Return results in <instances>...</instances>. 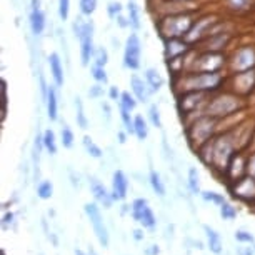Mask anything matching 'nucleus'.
Returning a JSON list of instances; mask_svg holds the SVG:
<instances>
[{
	"label": "nucleus",
	"instance_id": "f257e3e1",
	"mask_svg": "<svg viewBox=\"0 0 255 255\" xmlns=\"http://www.w3.org/2000/svg\"><path fill=\"white\" fill-rule=\"evenodd\" d=\"M224 84L220 72H194L182 79V92H214Z\"/></svg>",
	"mask_w": 255,
	"mask_h": 255
},
{
	"label": "nucleus",
	"instance_id": "f03ea898",
	"mask_svg": "<svg viewBox=\"0 0 255 255\" xmlns=\"http://www.w3.org/2000/svg\"><path fill=\"white\" fill-rule=\"evenodd\" d=\"M195 20L189 13H177V15H170L162 18L158 23V30H160L162 37L168 40V38H182L187 37L190 28L194 27Z\"/></svg>",
	"mask_w": 255,
	"mask_h": 255
},
{
	"label": "nucleus",
	"instance_id": "7ed1b4c3",
	"mask_svg": "<svg viewBox=\"0 0 255 255\" xmlns=\"http://www.w3.org/2000/svg\"><path fill=\"white\" fill-rule=\"evenodd\" d=\"M74 32L75 37L80 40V60L82 65H89L90 60H94L95 47H94V23L87 20L84 22L82 18H77L74 22Z\"/></svg>",
	"mask_w": 255,
	"mask_h": 255
},
{
	"label": "nucleus",
	"instance_id": "20e7f679",
	"mask_svg": "<svg viewBox=\"0 0 255 255\" xmlns=\"http://www.w3.org/2000/svg\"><path fill=\"white\" fill-rule=\"evenodd\" d=\"M235 153H237L235 152V142L230 138V135H222L219 138H214L210 165L220 170L222 174H225L229 168V163L234 158Z\"/></svg>",
	"mask_w": 255,
	"mask_h": 255
},
{
	"label": "nucleus",
	"instance_id": "39448f33",
	"mask_svg": "<svg viewBox=\"0 0 255 255\" xmlns=\"http://www.w3.org/2000/svg\"><path fill=\"white\" fill-rule=\"evenodd\" d=\"M240 107H242V100H240L239 95L222 94L219 97L209 100L204 114L210 115L214 119H222V117H229V115H234Z\"/></svg>",
	"mask_w": 255,
	"mask_h": 255
},
{
	"label": "nucleus",
	"instance_id": "423d86ee",
	"mask_svg": "<svg viewBox=\"0 0 255 255\" xmlns=\"http://www.w3.org/2000/svg\"><path fill=\"white\" fill-rule=\"evenodd\" d=\"M217 130V119L210 117V115H202L194 122L192 127H189V142L194 148H199L207 143Z\"/></svg>",
	"mask_w": 255,
	"mask_h": 255
},
{
	"label": "nucleus",
	"instance_id": "0eeeda50",
	"mask_svg": "<svg viewBox=\"0 0 255 255\" xmlns=\"http://www.w3.org/2000/svg\"><path fill=\"white\" fill-rule=\"evenodd\" d=\"M140 57H142V44L140 38L135 32L130 33L125 40L124 49V65L128 70H138L140 69Z\"/></svg>",
	"mask_w": 255,
	"mask_h": 255
},
{
	"label": "nucleus",
	"instance_id": "6e6552de",
	"mask_svg": "<svg viewBox=\"0 0 255 255\" xmlns=\"http://www.w3.org/2000/svg\"><path fill=\"white\" fill-rule=\"evenodd\" d=\"M84 210H85V214H87L90 224H92V227H94L95 237L99 239V242L104 249H107L109 242H110V237H109L107 227H105V224H104L102 214H100V209L97 207V204H85Z\"/></svg>",
	"mask_w": 255,
	"mask_h": 255
},
{
	"label": "nucleus",
	"instance_id": "1a4fd4ad",
	"mask_svg": "<svg viewBox=\"0 0 255 255\" xmlns=\"http://www.w3.org/2000/svg\"><path fill=\"white\" fill-rule=\"evenodd\" d=\"M232 189L234 197L247 202V204H254L255 202V177L252 175H244L242 179H239L237 182H234Z\"/></svg>",
	"mask_w": 255,
	"mask_h": 255
},
{
	"label": "nucleus",
	"instance_id": "9d476101",
	"mask_svg": "<svg viewBox=\"0 0 255 255\" xmlns=\"http://www.w3.org/2000/svg\"><path fill=\"white\" fill-rule=\"evenodd\" d=\"M230 67H232V70L235 72V74L252 70L255 67V50L252 49V47L239 49L234 54L232 60H230Z\"/></svg>",
	"mask_w": 255,
	"mask_h": 255
},
{
	"label": "nucleus",
	"instance_id": "9b49d317",
	"mask_svg": "<svg viewBox=\"0 0 255 255\" xmlns=\"http://www.w3.org/2000/svg\"><path fill=\"white\" fill-rule=\"evenodd\" d=\"M225 64V57L219 52H207L195 60L194 69L197 72H219Z\"/></svg>",
	"mask_w": 255,
	"mask_h": 255
},
{
	"label": "nucleus",
	"instance_id": "f8f14e48",
	"mask_svg": "<svg viewBox=\"0 0 255 255\" xmlns=\"http://www.w3.org/2000/svg\"><path fill=\"white\" fill-rule=\"evenodd\" d=\"M127 192H128V179L122 170H115L112 175V199L114 202L125 200L127 199Z\"/></svg>",
	"mask_w": 255,
	"mask_h": 255
},
{
	"label": "nucleus",
	"instance_id": "ddd939ff",
	"mask_svg": "<svg viewBox=\"0 0 255 255\" xmlns=\"http://www.w3.org/2000/svg\"><path fill=\"white\" fill-rule=\"evenodd\" d=\"M189 50V44L182 38H168L165 40V59L168 62L182 59V55Z\"/></svg>",
	"mask_w": 255,
	"mask_h": 255
},
{
	"label": "nucleus",
	"instance_id": "4468645a",
	"mask_svg": "<svg viewBox=\"0 0 255 255\" xmlns=\"http://www.w3.org/2000/svg\"><path fill=\"white\" fill-rule=\"evenodd\" d=\"M130 89H132V94L135 95L138 102H147L150 99V94H152V89L148 87L147 80L140 79L138 75H132L130 77Z\"/></svg>",
	"mask_w": 255,
	"mask_h": 255
},
{
	"label": "nucleus",
	"instance_id": "2eb2a0df",
	"mask_svg": "<svg viewBox=\"0 0 255 255\" xmlns=\"http://www.w3.org/2000/svg\"><path fill=\"white\" fill-rule=\"evenodd\" d=\"M90 190H92V194L95 197V200L99 202V204H102L105 209H110L114 204V199H112V194L105 189L104 184H100L97 179H90Z\"/></svg>",
	"mask_w": 255,
	"mask_h": 255
},
{
	"label": "nucleus",
	"instance_id": "dca6fc26",
	"mask_svg": "<svg viewBox=\"0 0 255 255\" xmlns=\"http://www.w3.org/2000/svg\"><path fill=\"white\" fill-rule=\"evenodd\" d=\"M214 23V18L212 17H205V18H200L194 23V27L190 28V32L187 33V42H192V40H199L202 37H207L210 35V25Z\"/></svg>",
	"mask_w": 255,
	"mask_h": 255
},
{
	"label": "nucleus",
	"instance_id": "f3484780",
	"mask_svg": "<svg viewBox=\"0 0 255 255\" xmlns=\"http://www.w3.org/2000/svg\"><path fill=\"white\" fill-rule=\"evenodd\" d=\"M234 80H235V92L249 94L255 85V72L254 70L240 72V74H235Z\"/></svg>",
	"mask_w": 255,
	"mask_h": 255
},
{
	"label": "nucleus",
	"instance_id": "a211bd4d",
	"mask_svg": "<svg viewBox=\"0 0 255 255\" xmlns=\"http://www.w3.org/2000/svg\"><path fill=\"white\" fill-rule=\"evenodd\" d=\"M49 67H50V74H52V79H54L55 87H64L65 77H64V67H62V60L59 54L54 52V54L49 55Z\"/></svg>",
	"mask_w": 255,
	"mask_h": 255
},
{
	"label": "nucleus",
	"instance_id": "6ab92c4d",
	"mask_svg": "<svg viewBox=\"0 0 255 255\" xmlns=\"http://www.w3.org/2000/svg\"><path fill=\"white\" fill-rule=\"evenodd\" d=\"M28 23H30V30L33 35H42L45 30L47 20H45V13L40 10V7L32 8L30 15H28Z\"/></svg>",
	"mask_w": 255,
	"mask_h": 255
},
{
	"label": "nucleus",
	"instance_id": "aec40b11",
	"mask_svg": "<svg viewBox=\"0 0 255 255\" xmlns=\"http://www.w3.org/2000/svg\"><path fill=\"white\" fill-rule=\"evenodd\" d=\"M204 232L207 235V242H209V249L210 252L214 254H222V237H220V234L217 232L215 229L209 227V225H204Z\"/></svg>",
	"mask_w": 255,
	"mask_h": 255
},
{
	"label": "nucleus",
	"instance_id": "412c9836",
	"mask_svg": "<svg viewBox=\"0 0 255 255\" xmlns=\"http://www.w3.org/2000/svg\"><path fill=\"white\" fill-rule=\"evenodd\" d=\"M45 104H47V115H49V119L52 122H55V120L59 119V100H57V92L52 85H49Z\"/></svg>",
	"mask_w": 255,
	"mask_h": 255
},
{
	"label": "nucleus",
	"instance_id": "4be33fe9",
	"mask_svg": "<svg viewBox=\"0 0 255 255\" xmlns=\"http://www.w3.org/2000/svg\"><path fill=\"white\" fill-rule=\"evenodd\" d=\"M132 219L137 220L143 229H155V225H157V219H155V215H153L150 207H147L140 214H132Z\"/></svg>",
	"mask_w": 255,
	"mask_h": 255
},
{
	"label": "nucleus",
	"instance_id": "5701e85b",
	"mask_svg": "<svg viewBox=\"0 0 255 255\" xmlns=\"http://www.w3.org/2000/svg\"><path fill=\"white\" fill-rule=\"evenodd\" d=\"M145 80H147L148 87L152 89V92H158V90L163 87V84H165V79L162 77L160 72L157 69H152V67L145 70Z\"/></svg>",
	"mask_w": 255,
	"mask_h": 255
},
{
	"label": "nucleus",
	"instance_id": "b1692460",
	"mask_svg": "<svg viewBox=\"0 0 255 255\" xmlns=\"http://www.w3.org/2000/svg\"><path fill=\"white\" fill-rule=\"evenodd\" d=\"M127 17H128V22H130V27L133 30H138L142 27V20H140V8L133 0H128L127 3Z\"/></svg>",
	"mask_w": 255,
	"mask_h": 255
},
{
	"label": "nucleus",
	"instance_id": "393cba45",
	"mask_svg": "<svg viewBox=\"0 0 255 255\" xmlns=\"http://www.w3.org/2000/svg\"><path fill=\"white\" fill-rule=\"evenodd\" d=\"M133 135H135L138 140H145L148 135V124L147 120L142 117V115H135L133 117Z\"/></svg>",
	"mask_w": 255,
	"mask_h": 255
},
{
	"label": "nucleus",
	"instance_id": "a878e982",
	"mask_svg": "<svg viewBox=\"0 0 255 255\" xmlns=\"http://www.w3.org/2000/svg\"><path fill=\"white\" fill-rule=\"evenodd\" d=\"M42 140H44V147L45 150L50 153V155H55L57 153V138H55V132L52 128H47V130L42 133Z\"/></svg>",
	"mask_w": 255,
	"mask_h": 255
},
{
	"label": "nucleus",
	"instance_id": "bb28decb",
	"mask_svg": "<svg viewBox=\"0 0 255 255\" xmlns=\"http://www.w3.org/2000/svg\"><path fill=\"white\" fill-rule=\"evenodd\" d=\"M148 182H150L153 192L158 195V197H163L165 195V185L160 179V174L157 170H150V175H148Z\"/></svg>",
	"mask_w": 255,
	"mask_h": 255
},
{
	"label": "nucleus",
	"instance_id": "cd10ccee",
	"mask_svg": "<svg viewBox=\"0 0 255 255\" xmlns=\"http://www.w3.org/2000/svg\"><path fill=\"white\" fill-rule=\"evenodd\" d=\"M137 104L138 100L133 94L130 92H122V95H120V100H119V107H124L127 110H130V112H133V110L137 109Z\"/></svg>",
	"mask_w": 255,
	"mask_h": 255
},
{
	"label": "nucleus",
	"instance_id": "c85d7f7f",
	"mask_svg": "<svg viewBox=\"0 0 255 255\" xmlns=\"http://www.w3.org/2000/svg\"><path fill=\"white\" fill-rule=\"evenodd\" d=\"M37 195L38 199L42 200H49L54 195V185H52L50 180H42L40 184L37 185Z\"/></svg>",
	"mask_w": 255,
	"mask_h": 255
},
{
	"label": "nucleus",
	"instance_id": "c756f323",
	"mask_svg": "<svg viewBox=\"0 0 255 255\" xmlns=\"http://www.w3.org/2000/svg\"><path fill=\"white\" fill-rule=\"evenodd\" d=\"M189 189L192 194H200V177H199V172H197L195 167H190L189 168Z\"/></svg>",
	"mask_w": 255,
	"mask_h": 255
},
{
	"label": "nucleus",
	"instance_id": "7c9ffc66",
	"mask_svg": "<svg viewBox=\"0 0 255 255\" xmlns=\"http://www.w3.org/2000/svg\"><path fill=\"white\" fill-rule=\"evenodd\" d=\"M84 147H85V150H87L89 155H90V157H94V158H100V157L104 155L102 148H100V147L97 145V143H95L89 135H85V137H84Z\"/></svg>",
	"mask_w": 255,
	"mask_h": 255
},
{
	"label": "nucleus",
	"instance_id": "2f4dec72",
	"mask_svg": "<svg viewBox=\"0 0 255 255\" xmlns=\"http://www.w3.org/2000/svg\"><path fill=\"white\" fill-rule=\"evenodd\" d=\"M120 109V119H122V124H124V128L127 133H130V135H133V117L130 114V110L124 109V107H119Z\"/></svg>",
	"mask_w": 255,
	"mask_h": 255
},
{
	"label": "nucleus",
	"instance_id": "473e14b6",
	"mask_svg": "<svg viewBox=\"0 0 255 255\" xmlns=\"http://www.w3.org/2000/svg\"><path fill=\"white\" fill-rule=\"evenodd\" d=\"M60 142L64 148H72L74 147V142H75V137H74V132L70 130L69 127H62V132H60Z\"/></svg>",
	"mask_w": 255,
	"mask_h": 255
},
{
	"label": "nucleus",
	"instance_id": "72a5a7b5",
	"mask_svg": "<svg viewBox=\"0 0 255 255\" xmlns=\"http://www.w3.org/2000/svg\"><path fill=\"white\" fill-rule=\"evenodd\" d=\"M220 217L224 220H234L237 217V209H235L232 204H229V202H224V204L220 205Z\"/></svg>",
	"mask_w": 255,
	"mask_h": 255
},
{
	"label": "nucleus",
	"instance_id": "f704fd0d",
	"mask_svg": "<svg viewBox=\"0 0 255 255\" xmlns=\"http://www.w3.org/2000/svg\"><path fill=\"white\" fill-rule=\"evenodd\" d=\"M90 72H92V77H94V80L97 82V84H107V82H109V75H107V72H105V67L92 65Z\"/></svg>",
	"mask_w": 255,
	"mask_h": 255
},
{
	"label": "nucleus",
	"instance_id": "c9c22d12",
	"mask_svg": "<svg viewBox=\"0 0 255 255\" xmlns=\"http://www.w3.org/2000/svg\"><path fill=\"white\" fill-rule=\"evenodd\" d=\"M202 199H204L205 202H210V204H215V205H222L225 200V197L222 194H217V192H200Z\"/></svg>",
	"mask_w": 255,
	"mask_h": 255
},
{
	"label": "nucleus",
	"instance_id": "e433bc0d",
	"mask_svg": "<svg viewBox=\"0 0 255 255\" xmlns=\"http://www.w3.org/2000/svg\"><path fill=\"white\" fill-rule=\"evenodd\" d=\"M79 7H80L82 15L90 17L95 10H97V0H80Z\"/></svg>",
	"mask_w": 255,
	"mask_h": 255
},
{
	"label": "nucleus",
	"instance_id": "4c0bfd02",
	"mask_svg": "<svg viewBox=\"0 0 255 255\" xmlns=\"http://www.w3.org/2000/svg\"><path fill=\"white\" fill-rule=\"evenodd\" d=\"M77 102V124H79V127L82 128V130H87L89 128V120L87 117H85V114H84V107H82V102H80V99H75Z\"/></svg>",
	"mask_w": 255,
	"mask_h": 255
},
{
	"label": "nucleus",
	"instance_id": "58836bf2",
	"mask_svg": "<svg viewBox=\"0 0 255 255\" xmlns=\"http://www.w3.org/2000/svg\"><path fill=\"white\" fill-rule=\"evenodd\" d=\"M109 62V54L104 47H97L95 49V54H94V65H100V67H105Z\"/></svg>",
	"mask_w": 255,
	"mask_h": 255
},
{
	"label": "nucleus",
	"instance_id": "ea45409f",
	"mask_svg": "<svg viewBox=\"0 0 255 255\" xmlns=\"http://www.w3.org/2000/svg\"><path fill=\"white\" fill-rule=\"evenodd\" d=\"M148 119H150V124L153 127L162 128V119H160V110H158L157 105H150L148 109Z\"/></svg>",
	"mask_w": 255,
	"mask_h": 255
},
{
	"label": "nucleus",
	"instance_id": "a19ab883",
	"mask_svg": "<svg viewBox=\"0 0 255 255\" xmlns=\"http://www.w3.org/2000/svg\"><path fill=\"white\" fill-rule=\"evenodd\" d=\"M227 5L235 12H242L250 8V0H227Z\"/></svg>",
	"mask_w": 255,
	"mask_h": 255
},
{
	"label": "nucleus",
	"instance_id": "79ce46f5",
	"mask_svg": "<svg viewBox=\"0 0 255 255\" xmlns=\"http://www.w3.org/2000/svg\"><path fill=\"white\" fill-rule=\"evenodd\" d=\"M235 240L240 244H249V245L255 244V237L250 232H247V230H237L235 232Z\"/></svg>",
	"mask_w": 255,
	"mask_h": 255
},
{
	"label": "nucleus",
	"instance_id": "37998d69",
	"mask_svg": "<svg viewBox=\"0 0 255 255\" xmlns=\"http://www.w3.org/2000/svg\"><path fill=\"white\" fill-rule=\"evenodd\" d=\"M70 15V0H59V17L60 20H67Z\"/></svg>",
	"mask_w": 255,
	"mask_h": 255
},
{
	"label": "nucleus",
	"instance_id": "c03bdc74",
	"mask_svg": "<svg viewBox=\"0 0 255 255\" xmlns=\"http://www.w3.org/2000/svg\"><path fill=\"white\" fill-rule=\"evenodd\" d=\"M122 12H124V7L120 2H110L107 5V13L110 18H117Z\"/></svg>",
	"mask_w": 255,
	"mask_h": 255
},
{
	"label": "nucleus",
	"instance_id": "a18cd8bd",
	"mask_svg": "<svg viewBox=\"0 0 255 255\" xmlns=\"http://www.w3.org/2000/svg\"><path fill=\"white\" fill-rule=\"evenodd\" d=\"M7 105H8L7 80H2V120H5V117H7Z\"/></svg>",
	"mask_w": 255,
	"mask_h": 255
},
{
	"label": "nucleus",
	"instance_id": "49530a36",
	"mask_svg": "<svg viewBox=\"0 0 255 255\" xmlns=\"http://www.w3.org/2000/svg\"><path fill=\"white\" fill-rule=\"evenodd\" d=\"M148 207L147 199H135L132 202V214H140L142 210H145Z\"/></svg>",
	"mask_w": 255,
	"mask_h": 255
},
{
	"label": "nucleus",
	"instance_id": "de8ad7c7",
	"mask_svg": "<svg viewBox=\"0 0 255 255\" xmlns=\"http://www.w3.org/2000/svg\"><path fill=\"white\" fill-rule=\"evenodd\" d=\"M247 174L255 177V153H252V155L247 158Z\"/></svg>",
	"mask_w": 255,
	"mask_h": 255
},
{
	"label": "nucleus",
	"instance_id": "09e8293b",
	"mask_svg": "<svg viewBox=\"0 0 255 255\" xmlns=\"http://www.w3.org/2000/svg\"><path fill=\"white\" fill-rule=\"evenodd\" d=\"M89 95L94 99H97V97H100V95H104V89L100 87V85H94V87L89 90Z\"/></svg>",
	"mask_w": 255,
	"mask_h": 255
},
{
	"label": "nucleus",
	"instance_id": "8fccbe9b",
	"mask_svg": "<svg viewBox=\"0 0 255 255\" xmlns=\"http://www.w3.org/2000/svg\"><path fill=\"white\" fill-rule=\"evenodd\" d=\"M115 20H117V23L122 28H127V27H130V22H128V17H124L122 13H120V15L115 18Z\"/></svg>",
	"mask_w": 255,
	"mask_h": 255
},
{
	"label": "nucleus",
	"instance_id": "3c124183",
	"mask_svg": "<svg viewBox=\"0 0 255 255\" xmlns=\"http://www.w3.org/2000/svg\"><path fill=\"white\" fill-rule=\"evenodd\" d=\"M12 222H13V214H12V212H7V214L3 215V219H2V227L7 229V225L12 224Z\"/></svg>",
	"mask_w": 255,
	"mask_h": 255
},
{
	"label": "nucleus",
	"instance_id": "603ef678",
	"mask_svg": "<svg viewBox=\"0 0 255 255\" xmlns=\"http://www.w3.org/2000/svg\"><path fill=\"white\" fill-rule=\"evenodd\" d=\"M120 95H122V92H119L117 87H110L109 90V97L112 100H120Z\"/></svg>",
	"mask_w": 255,
	"mask_h": 255
},
{
	"label": "nucleus",
	"instance_id": "864d4df0",
	"mask_svg": "<svg viewBox=\"0 0 255 255\" xmlns=\"http://www.w3.org/2000/svg\"><path fill=\"white\" fill-rule=\"evenodd\" d=\"M237 254L239 255H255L254 247H239L237 249Z\"/></svg>",
	"mask_w": 255,
	"mask_h": 255
},
{
	"label": "nucleus",
	"instance_id": "5fc2aeb1",
	"mask_svg": "<svg viewBox=\"0 0 255 255\" xmlns=\"http://www.w3.org/2000/svg\"><path fill=\"white\" fill-rule=\"evenodd\" d=\"M160 254V249H158V245H150L147 250H145V255H158Z\"/></svg>",
	"mask_w": 255,
	"mask_h": 255
},
{
	"label": "nucleus",
	"instance_id": "6e6d98bb",
	"mask_svg": "<svg viewBox=\"0 0 255 255\" xmlns=\"http://www.w3.org/2000/svg\"><path fill=\"white\" fill-rule=\"evenodd\" d=\"M143 237H145V235H143V230H140V229H135V230H133V239H135L137 242H140V240H143Z\"/></svg>",
	"mask_w": 255,
	"mask_h": 255
},
{
	"label": "nucleus",
	"instance_id": "4d7b16f0",
	"mask_svg": "<svg viewBox=\"0 0 255 255\" xmlns=\"http://www.w3.org/2000/svg\"><path fill=\"white\" fill-rule=\"evenodd\" d=\"M119 142H120V143H125V142H127V135H125V132H119Z\"/></svg>",
	"mask_w": 255,
	"mask_h": 255
},
{
	"label": "nucleus",
	"instance_id": "13d9d810",
	"mask_svg": "<svg viewBox=\"0 0 255 255\" xmlns=\"http://www.w3.org/2000/svg\"><path fill=\"white\" fill-rule=\"evenodd\" d=\"M75 255H89V254H85L84 250H80V249H75Z\"/></svg>",
	"mask_w": 255,
	"mask_h": 255
},
{
	"label": "nucleus",
	"instance_id": "bf43d9fd",
	"mask_svg": "<svg viewBox=\"0 0 255 255\" xmlns=\"http://www.w3.org/2000/svg\"><path fill=\"white\" fill-rule=\"evenodd\" d=\"M87 254H89V255H99V254H97V252H95V250H94L92 247H90V249H89V252H87Z\"/></svg>",
	"mask_w": 255,
	"mask_h": 255
},
{
	"label": "nucleus",
	"instance_id": "052dcab7",
	"mask_svg": "<svg viewBox=\"0 0 255 255\" xmlns=\"http://www.w3.org/2000/svg\"><path fill=\"white\" fill-rule=\"evenodd\" d=\"M0 255H7V254H5V250H2V252H0Z\"/></svg>",
	"mask_w": 255,
	"mask_h": 255
},
{
	"label": "nucleus",
	"instance_id": "680f3d73",
	"mask_svg": "<svg viewBox=\"0 0 255 255\" xmlns=\"http://www.w3.org/2000/svg\"><path fill=\"white\" fill-rule=\"evenodd\" d=\"M252 247H254V252H255V244H252Z\"/></svg>",
	"mask_w": 255,
	"mask_h": 255
}]
</instances>
